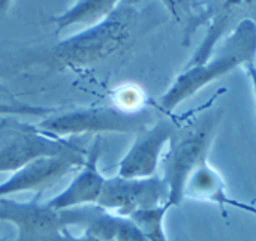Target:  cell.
Masks as SVG:
<instances>
[{
	"mask_svg": "<svg viewBox=\"0 0 256 241\" xmlns=\"http://www.w3.org/2000/svg\"><path fill=\"white\" fill-rule=\"evenodd\" d=\"M135 2H122L102 21L60 40L50 50L48 63L57 69L81 68L120 51L130 40L138 22Z\"/></svg>",
	"mask_w": 256,
	"mask_h": 241,
	"instance_id": "6da1fadb",
	"label": "cell"
},
{
	"mask_svg": "<svg viewBox=\"0 0 256 241\" xmlns=\"http://www.w3.org/2000/svg\"><path fill=\"white\" fill-rule=\"evenodd\" d=\"M256 58V22L250 18L242 20L234 32L225 39L218 51L206 62L188 66L160 96L159 106L170 116L180 104L192 98L206 86L222 78L238 66L254 63Z\"/></svg>",
	"mask_w": 256,
	"mask_h": 241,
	"instance_id": "7a4b0ae2",
	"label": "cell"
},
{
	"mask_svg": "<svg viewBox=\"0 0 256 241\" xmlns=\"http://www.w3.org/2000/svg\"><path fill=\"white\" fill-rule=\"evenodd\" d=\"M183 120L170 141V150L165 158V174L162 177L168 186L166 204L171 208L184 201L183 190L192 171L208 160L220 112L208 110L184 123Z\"/></svg>",
	"mask_w": 256,
	"mask_h": 241,
	"instance_id": "3957f363",
	"label": "cell"
},
{
	"mask_svg": "<svg viewBox=\"0 0 256 241\" xmlns=\"http://www.w3.org/2000/svg\"><path fill=\"white\" fill-rule=\"evenodd\" d=\"M150 116L146 111H128L108 106L80 108L45 118L38 129L50 136L80 134H138L148 128Z\"/></svg>",
	"mask_w": 256,
	"mask_h": 241,
	"instance_id": "277c9868",
	"label": "cell"
},
{
	"mask_svg": "<svg viewBox=\"0 0 256 241\" xmlns=\"http://www.w3.org/2000/svg\"><path fill=\"white\" fill-rule=\"evenodd\" d=\"M80 208L54 210L46 202L36 200L20 202L9 198L0 200V222L16 226L15 241H52L68 226L78 225Z\"/></svg>",
	"mask_w": 256,
	"mask_h": 241,
	"instance_id": "5b68a950",
	"label": "cell"
},
{
	"mask_svg": "<svg viewBox=\"0 0 256 241\" xmlns=\"http://www.w3.org/2000/svg\"><path fill=\"white\" fill-rule=\"evenodd\" d=\"M168 201V186L159 176L150 178H124L120 176L106 178L98 207L128 218L134 212L162 206Z\"/></svg>",
	"mask_w": 256,
	"mask_h": 241,
	"instance_id": "8992f818",
	"label": "cell"
},
{
	"mask_svg": "<svg viewBox=\"0 0 256 241\" xmlns=\"http://www.w3.org/2000/svg\"><path fill=\"white\" fill-rule=\"evenodd\" d=\"M86 158L75 147L57 154L38 158L14 171L10 177L0 183V200L20 192H42L70 171L82 166Z\"/></svg>",
	"mask_w": 256,
	"mask_h": 241,
	"instance_id": "52a82bcc",
	"label": "cell"
},
{
	"mask_svg": "<svg viewBox=\"0 0 256 241\" xmlns=\"http://www.w3.org/2000/svg\"><path fill=\"white\" fill-rule=\"evenodd\" d=\"M184 117H172L171 114L160 118L153 126L136 134V138L118 164L117 176L124 178H150L156 176L164 148Z\"/></svg>",
	"mask_w": 256,
	"mask_h": 241,
	"instance_id": "ba28073f",
	"label": "cell"
},
{
	"mask_svg": "<svg viewBox=\"0 0 256 241\" xmlns=\"http://www.w3.org/2000/svg\"><path fill=\"white\" fill-rule=\"evenodd\" d=\"M99 158L100 140L98 138L86 158L82 170L76 174V177L69 183V186L63 192L46 201V206H50L54 210H70L93 204L96 206L102 194L104 184L106 182V177L99 171L98 166Z\"/></svg>",
	"mask_w": 256,
	"mask_h": 241,
	"instance_id": "9c48e42d",
	"label": "cell"
},
{
	"mask_svg": "<svg viewBox=\"0 0 256 241\" xmlns=\"http://www.w3.org/2000/svg\"><path fill=\"white\" fill-rule=\"evenodd\" d=\"M184 200L192 201H201V202H210L220 207L225 213L226 207H234L237 210L246 212L256 216V207L252 204H246L242 201H237L228 195L226 184L224 177L218 170H214L210 162H204L200 166H196L192 174L189 176L184 190H183Z\"/></svg>",
	"mask_w": 256,
	"mask_h": 241,
	"instance_id": "30bf717a",
	"label": "cell"
},
{
	"mask_svg": "<svg viewBox=\"0 0 256 241\" xmlns=\"http://www.w3.org/2000/svg\"><path fill=\"white\" fill-rule=\"evenodd\" d=\"M70 147L74 146L66 141H57L56 138L48 140L36 134H18L0 147V172H14L38 158L57 154Z\"/></svg>",
	"mask_w": 256,
	"mask_h": 241,
	"instance_id": "8fae6325",
	"label": "cell"
},
{
	"mask_svg": "<svg viewBox=\"0 0 256 241\" xmlns=\"http://www.w3.org/2000/svg\"><path fill=\"white\" fill-rule=\"evenodd\" d=\"M124 0H78L72 8L54 16L51 21L56 24L57 33L75 24L90 27L106 18Z\"/></svg>",
	"mask_w": 256,
	"mask_h": 241,
	"instance_id": "7c38bea8",
	"label": "cell"
},
{
	"mask_svg": "<svg viewBox=\"0 0 256 241\" xmlns=\"http://www.w3.org/2000/svg\"><path fill=\"white\" fill-rule=\"evenodd\" d=\"M171 207L165 202L158 207L134 212L128 219L148 241H170L165 232V218Z\"/></svg>",
	"mask_w": 256,
	"mask_h": 241,
	"instance_id": "4fadbf2b",
	"label": "cell"
},
{
	"mask_svg": "<svg viewBox=\"0 0 256 241\" xmlns=\"http://www.w3.org/2000/svg\"><path fill=\"white\" fill-rule=\"evenodd\" d=\"M52 241H104V240H100V238H98V237H94V236H92V234H88V232H84L81 237H75V236H72L68 230H64L60 236H57V237H56Z\"/></svg>",
	"mask_w": 256,
	"mask_h": 241,
	"instance_id": "5bb4252c",
	"label": "cell"
},
{
	"mask_svg": "<svg viewBox=\"0 0 256 241\" xmlns=\"http://www.w3.org/2000/svg\"><path fill=\"white\" fill-rule=\"evenodd\" d=\"M244 69H246V72H248V75H249V78H250V82H252V88H254V94H255V99H256V63H249V64H246L244 66Z\"/></svg>",
	"mask_w": 256,
	"mask_h": 241,
	"instance_id": "9a60e30c",
	"label": "cell"
},
{
	"mask_svg": "<svg viewBox=\"0 0 256 241\" xmlns=\"http://www.w3.org/2000/svg\"><path fill=\"white\" fill-rule=\"evenodd\" d=\"M162 2L166 6V9L177 18L178 15H177V3H176V0H162Z\"/></svg>",
	"mask_w": 256,
	"mask_h": 241,
	"instance_id": "2e32d148",
	"label": "cell"
},
{
	"mask_svg": "<svg viewBox=\"0 0 256 241\" xmlns=\"http://www.w3.org/2000/svg\"><path fill=\"white\" fill-rule=\"evenodd\" d=\"M12 2H14V0H0V16H2V15H4V14L9 10V8H10Z\"/></svg>",
	"mask_w": 256,
	"mask_h": 241,
	"instance_id": "e0dca14e",
	"label": "cell"
}]
</instances>
